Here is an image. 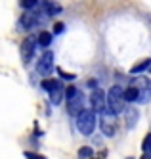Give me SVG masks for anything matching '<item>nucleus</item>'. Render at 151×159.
Returning a JSON list of instances; mask_svg holds the SVG:
<instances>
[{
    "label": "nucleus",
    "instance_id": "1",
    "mask_svg": "<svg viewBox=\"0 0 151 159\" xmlns=\"http://www.w3.org/2000/svg\"><path fill=\"white\" fill-rule=\"evenodd\" d=\"M96 125H98V119H96V111L94 109H84L77 117V129H78L80 134H84V136L94 134Z\"/></svg>",
    "mask_w": 151,
    "mask_h": 159
},
{
    "label": "nucleus",
    "instance_id": "2",
    "mask_svg": "<svg viewBox=\"0 0 151 159\" xmlns=\"http://www.w3.org/2000/svg\"><path fill=\"white\" fill-rule=\"evenodd\" d=\"M124 90L121 86H111L109 92H107V109L115 115L122 113L126 107H124Z\"/></svg>",
    "mask_w": 151,
    "mask_h": 159
},
{
    "label": "nucleus",
    "instance_id": "3",
    "mask_svg": "<svg viewBox=\"0 0 151 159\" xmlns=\"http://www.w3.org/2000/svg\"><path fill=\"white\" fill-rule=\"evenodd\" d=\"M130 86L138 90V104H147L151 98V81L145 77H134Z\"/></svg>",
    "mask_w": 151,
    "mask_h": 159
},
{
    "label": "nucleus",
    "instance_id": "4",
    "mask_svg": "<svg viewBox=\"0 0 151 159\" xmlns=\"http://www.w3.org/2000/svg\"><path fill=\"white\" fill-rule=\"evenodd\" d=\"M100 127H101V132L105 136H115V132H117V115L111 113L109 109L103 111L101 117H100Z\"/></svg>",
    "mask_w": 151,
    "mask_h": 159
},
{
    "label": "nucleus",
    "instance_id": "5",
    "mask_svg": "<svg viewBox=\"0 0 151 159\" xmlns=\"http://www.w3.org/2000/svg\"><path fill=\"white\" fill-rule=\"evenodd\" d=\"M90 106H92V109H94L96 113L107 111V94L103 92L101 88L92 90V94H90Z\"/></svg>",
    "mask_w": 151,
    "mask_h": 159
},
{
    "label": "nucleus",
    "instance_id": "6",
    "mask_svg": "<svg viewBox=\"0 0 151 159\" xmlns=\"http://www.w3.org/2000/svg\"><path fill=\"white\" fill-rule=\"evenodd\" d=\"M37 44H38V39H34V37H27L25 40L21 42V58H23V63H29L33 60L34 52H37Z\"/></svg>",
    "mask_w": 151,
    "mask_h": 159
},
{
    "label": "nucleus",
    "instance_id": "7",
    "mask_svg": "<svg viewBox=\"0 0 151 159\" xmlns=\"http://www.w3.org/2000/svg\"><path fill=\"white\" fill-rule=\"evenodd\" d=\"M67 111H69V115H73V117H78L80 113L84 111V96H82V92H77L73 98L67 100Z\"/></svg>",
    "mask_w": 151,
    "mask_h": 159
},
{
    "label": "nucleus",
    "instance_id": "8",
    "mask_svg": "<svg viewBox=\"0 0 151 159\" xmlns=\"http://www.w3.org/2000/svg\"><path fill=\"white\" fill-rule=\"evenodd\" d=\"M37 71H38L42 77H48V75L54 71V54H52V52H44L40 58H38Z\"/></svg>",
    "mask_w": 151,
    "mask_h": 159
},
{
    "label": "nucleus",
    "instance_id": "9",
    "mask_svg": "<svg viewBox=\"0 0 151 159\" xmlns=\"http://www.w3.org/2000/svg\"><path fill=\"white\" fill-rule=\"evenodd\" d=\"M19 25L21 29H33L38 25V12L34 10H29V12H23L21 19H19Z\"/></svg>",
    "mask_w": 151,
    "mask_h": 159
},
{
    "label": "nucleus",
    "instance_id": "10",
    "mask_svg": "<svg viewBox=\"0 0 151 159\" xmlns=\"http://www.w3.org/2000/svg\"><path fill=\"white\" fill-rule=\"evenodd\" d=\"M42 10L48 16H57V14H61V6L57 4V2H54V0H44L42 2Z\"/></svg>",
    "mask_w": 151,
    "mask_h": 159
},
{
    "label": "nucleus",
    "instance_id": "11",
    "mask_svg": "<svg viewBox=\"0 0 151 159\" xmlns=\"http://www.w3.org/2000/svg\"><path fill=\"white\" fill-rule=\"evenodd\" d=\"M63 94H65V86L60 83V84H57L54 90H52V92H50V100H52V104H60V102L63 100Z\"/></svg>",
    "mask_w": 151,
    "mask_h": 159
},
{
    "label": "nucleus",
    "instance_id": "12",
    "mask_svg": "<svg viewBox=\"0 0 151 159\" xmlns=\"http://www.w3.org/2000/svg\"><path fill=\"white\" fill-rule=\"evenodd\" d=\"M151 67V60H144V61H140V63H136L132 69H130V75L132 77H140V73H144L145 69H149Z\"/></svg>",
    "mask_w": 151,
    "mask_h": 159
},
{
    "label": "nucleus",
    "instance_id": "13",
    "mask_svg": "<svg viewBox=\"0 0 151 159\" xmlns=\"http://www.w3.org/2000/svg\"><path fill=\"white\" fill-rule=\"evenodd\" d=\"M138 109H134V107H128V109H124V117H126V125L132 129L134 125H136V119H138Z\"/></svg>",
    "mask_w": 151,
    "mask_h": 159
},
{
    "label": "nucleus",
    "instance_id": "14",
    "mask_svg": "<svg viewBox=\"0 0 151 159\" xmlns=\"http://www.w3.org/2000/svg\"><path fill=\"white\" fill-rule=\"evenodd\" d=\"M52 37H54L52 33H48V31H42V33H40V35H38L37 39H38V44H40L42 48H48L50 44H52Z\"/></svg>",
    "mask_w": 151,
    "mask_h": 159
},
{
    "label": "nucleus",
    "instance_id": "15",
    "mask_svg": "<svg viewBox=\"0 0 151 159\" xmlns=\"http://www.w3.org/2000/svg\"><path fill=\"white\" fill-rule=\"evenodd\" d=\"M77 155H78V159H92V155H94V150H92L90 146H82V148L78 150Z\"/></svg>",
    "mask_w": 151,
    "mask_h": 159
},
{
    "label": "nucleus",
    "instance_id": "16",
    "mask_svg": "<svg viewBox=\"0 0 151 159\" xmlns=\"http://www.w3.org/2000/svg\"><path fill=\"white\" fill-rule=\"evenodd\" d=\"M124 100L126 102H138V90L134 86H128L124 90Z\"/></svg>",
    "mask_w": 151,
    "mask_h": 159
},
{
    "label": "nucleus",
    "instance_id": "17",
    "mask_svg": "<svg viewBox=\"0 0 151 159\" xmlns=\"http://www.w3.org/2000/svg\"><path fill=\"white\" fill-rule=\"evenodd\" d=\"M57 84H60V81H56V79H44V81H42V88H44L48 94L52 92V90H54Z\"/></svg>",
    "mask_w": 151,
    "mask_h": 159
},
{
    "label": "nucleus",
    "instance_id": "18",
    "mask_svg": "<svg viewBox=\"0 0 151 159\" xmlns=\"http://www.w3.org/2000/svg\"><path fill=\"white\" fill-rule=\"evenodd\" d=\"M37 4H38V0H21V2H19V6L23 10H27V12H29V10H34Z\"/></svg>",
    "mask_w": 151,
    "mask_h": 159
},
{
    "label": "nucleus",
    "instance_id": "19",
    "mask_svg": "<svg viewBox=\"0 0 151 159\" xmlns=\"http://www.w3.org/2000/svg\"><path fill=\"white\" fill-rule=\"evenodd\" d=\"M142 150H144V153H151V134H147L145 138H144V142H142Z\"/></svg>",
    "mask_w": 151,
    "mask_h": 159
},
{
    "label": "nucleus",
    "instance_id": "20",
    "mask_svg": "<svg viewBox=\"0 0 151 159\" xmlns=\"http://www.w3.org/2000/svg\"><path fill=\"white\" fill-rule=\"evenodd\" d=\"M65 31V25L63 23H56L54 25V33H56V35H60V33H63Z\"/></svg>",
    "mask_w": 151,
    "mask_h": 159
},
{
    "label": "nucleus",
    "instance_id": "21",
    "mask_svg": "<svg viewBox=\"0 0 151 159\" xmlns=\"http://www.w3.org/2000/svg\"><path fill=\"white\" fill-rule=\"evenodd\" d=\"M25 157H27V159H46L44 155H38V153H31V152H27V153H25Z\"/></svg>",
    "mask_w": 151,
    "mask_h": 159
},
{
    "label": "nucleus",
    "instance_id": "22",
    "mask_svg": "<svg viewBox=\"0 0 151 159\" xmlns=\"http://www.w3.org/2000/svg\"><path fill=\"white\" fill-rule=\"evenodd\" d=\"M60 77L65 79V81H75V75H69V73H63V71H60Z\"/></svg>",
    "mask_w": 151,
    "mask_h": 159
},
{
    "label": "nucleus",
    "instance_id": "23",
    "mask_svg": "<svg viewBox=\"0 0 151 159\" xmlns=\"http://www.w3.org/2000/svg\"><path fill=\"white\" fill-rule=\"evenodd\" d=\"M142 159H151V153H144V155H142Z\"/></svg>",
    "mask_w": 151,
    "mask_h": 159
},
{
    "label": "nucleus",
    "instance_id": "24",
    "mask_svg": "<svg viewBox=\"0 0 151 159\" xmlns=\"http://www.w3.org/2000/svg\"><path fill=\"white\" fill-rule=\"evenodd\" d=\"M149 71H151V67H149Z\"/></svg>",
    "mask_w": 151,
    "mask_h": 159
},
{
    "label": "nucleus",
    "instance_id": "25",
    "mask_svg": "<svg viewBox=\"0 0 151 159\" xmlns=\"http://www.w3.org/2000/svg\"><path fill=\"white\" fill-rule=\"evenodd\" d=\"M128 159H132V157H128Z\"/></svg>",
    "mask_w": 151,
    "mask_h": 159
}]
</instances>
